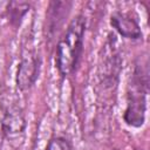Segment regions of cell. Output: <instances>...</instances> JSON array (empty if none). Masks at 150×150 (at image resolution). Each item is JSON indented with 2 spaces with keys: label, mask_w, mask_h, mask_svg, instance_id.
I'll use <instances>...</instances> for the list:
<instances>
[{
  "label": "cell",
  "mask_w": 150,
  "mask_h": 150,
  "mask_svg": "<svg viewBox=\"0 0 150 150\" xmlns=\"http://www.w3.org/2000/svg\"><path fill=\"white\" fill-rule=\"evenodd\" d=\"M87 19L83 14L73 18L59 38L55 47V67L62 77L73 75L81 62L84 49Z\"/></svg>",
  "instance_id": "cell-1"
},
{
  "label": "cell",
  "mask_w": 150,
  "mask_h": 150,
  "mask_svg": "<svg viewBox=\"0 0 150 150\" xmlns=\"http://www.w3.org/2000/svg\"><path fill=\"white\" fill-rule=\"evenodd\" d=\"M149 91V70L148 60L139 61L135 64L128 89L127 102L123 111V121L132 128H141L145 121L146 96Z\"/></svg>",
  "instance_id": "cell-2"
},
{
  "label": "cell",
  "mask_w": 150,
  "mask_h": 150,
  "mask_svg": "<svg viewBox=\"0 0 150 150\" xmlns=\"http://www.w3.org/2000/svg\"><path fill=\"white\" fill-rule=\"evenodd\" d=\"M42 60L39 54L28 52L27 55H22L18 63L15 73V84L21 91H27L36 83L41 71Z\"/></svg>",
  "instance_id": "cell-3"
},
{
  "label": "cell",
  "mask_w": 150,
  "mask_h": 150,
  "mask_svg": "<svg viewBox=\"0 0 150 150\" xmlns=\"http://www.w3.org/2000/svg\"><path fill=\"white\" fill-rule=\"evenodd\" d=\"M110 26L122 36L128 40H139L143 36L141 25L137 18L130 12L115 11L110 15Z\"/></svg>",
  "instance_id": "cell-4"
},
{
  "label": "cell",
  "mask_w": 150,
  "mask_h": 150,
  "mask_svg": "<svg viewBox=\"0 0 150 150\" xmlns=\"http://www.w3.org/2000/svg\"><path fill=\"white\" fill-rule=\"evenodd\" d=\"M71 7L70 1H50L46 12V30L49 39H53L62 28Z\"/></svg>",
  "instance_id": "cell-5"
},
{
  "label": "cell",
  "mask_w": 150,
  "mask_h": 150,
  "mask_svg": "<svg viewBox=\"0 0 150 150\" xmlns=\"http://www.w3.org/2000/svg\"><path fill=\"white\" fill-rule=\"evenodd\" d=\"M26 129V118L21 108L16 105L7 107L1 117V130L7 138L21 135Z\"/></svg>",
  "instance_id": "cell-6"
},
{
  "label": "cell",
  "mask_w": 150,
  "mask_h": 150,
  "mask_svg": "<svg viewBox=\"0 0 150 150\" xmlns=\"http://www.w3.org/2000/svg\"><path fill=\"white\" fill-rule=\"evenodd\" d=\"M30 4L25 1H11L7 5L6 15L8 19V22L13 27H19L26 16V14L29 12Z\"/></svg>",
  "instance_id": "cell-7"
},
{
  "label": "cell",
  "mask_w": 150,
  "mask_h": 150,
  "mask_svg": "<svg viewBox=\"0 0 150 150\" xmlns=\"http://www.w3.org/2000/svg\"><path fill=\"white\" fill-rule=\"evenodd\" d=\"M45 150H74L70 139L62 135H54L47 142Z\"/></svg>",
  "instance_id": "cell-8"
}]
</instances>
